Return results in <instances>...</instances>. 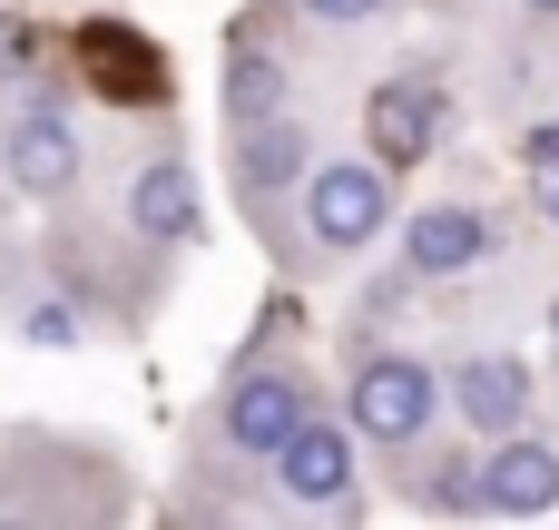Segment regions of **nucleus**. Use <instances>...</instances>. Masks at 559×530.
I'll return each instance as SVG.
<instances>
[{
  "mask_svg": "<svg viewBox=\"0 0 559 530\" xmlns=\"http://www.w3.org/2000/svg\"><path fill=\"white\" fill-rule=\"evenodd\" d=\"M491 216L481 207H423L413 226H403V256H413V275H462V266H481L491 256Z\"/></svg>",
  "mask_w": 559,
  "mask_h": 530,
  "instance_id": "obj_6",
  "label": "nucleus"
},
{
  "mask_svg": "<svg viewBox=\"0 0 559 530\" xmlns=\"http://www.w3.org/2000/svg\"><path fill=\"white\" fill-rule=\"evenodd\" d=\"M265 462H275V482H285L305 511H324V502H344V492H354V452H344V433H324V423H295Z\"/></svg>",
  "mask_w": 559,
  "mask_h": 530,
  "instance_id": "obj_3",
  "label": "nucleus"
},
{
  "mask_svg": "<svg viewBox=\"0 0 559 530\" xmlns=\"http://www.w3.org/2000/svg\"><path fill=\"white\" fill-rule=\"evenodd\" d=\"M452 403H462V423H481V433H521V413H531V374L501 354H481V364H462L452 374Z\"/></svg>",
  "mask_w": 559,
  "mask_h": 530,
  "instance_id": "obj_10",
  "label": "nucleus"
},
{
  "mask_svg": "<svg viewBox=\"0 0 559 530\" xmlns=\"http://www.w3.org/2000/svg\"><path fill=\"white\" fill-rule=\"evenodd\" d=\"M295 157H305V148H295V128L275 118V128L246 148V187H255V197H265V187H285V177H295Z\"/></svg>",
  "mask_w": 559,
  "mask_h": 530,
  "instance_id": "obj_12",
  "label": "nucleus"
},
{
  "mask_svg": "<svg viewBox=\"0 0 559 530\" xmlns=\"http://www.w3.org/2000/svg\"><path fill=\"white\" fill-rule=\"evenodd\" d=\"M432 413H442V384H432L413 354H373V364L354 374V423H364L373 443H423Z\"/></svg>",
  "mask_w": 559,
  "mask_h": 530,
  "instance_id": "obj_2",
  "label": "nucleus"
},
{
  "mask_svg": "<svg viewBox=\"0 0 559 530\" xmlns=\"http://www.w3.org/2000/svg\"><path fill=\"white\" fill-rule=\"evenodd\" d=\"M128 216H138L147 246H187L197 236V177H187V157H147L138 187H128Z\"/></svg>",
  "mask_w": 559,
  "mask_h": 530,
  "instance_id": "obj_8",
  "label": "nucleus"
},
{
  "mask_svg": "<svg viewBox=\"0 0 559 530\" xmlns=\"http://www.w3.org/2000/svg\"><path fill=\"white\" fill-rule=\"evenodd\" d=\"M521 10H540V20H559V0H521Z\"/></svg>",
  "mask_w": 559,
  "mask_h": 530,
  "instance_id": "obj_19",
  "label": "nucleus"
},
{
  "mask_svg": "<svg viewBox=\"0 0 559 530\" xmlns=\"http://www.w3.org/2000/svg\"><path fill=\"white\" fill-rule=\"evenodd\" d=\"M20 334H29V344H79L69 305H29V315H20Z\"/></svg>",
  "mask_w": 559,
  "mask_h": 530,
  "instance_id": "obj_14",
  "label": "nucleus"
},
{
  "mask_svg": "<svg viewBox=\"0 0 559 530\" xmlns=\"http://www.w3.org/2000/svg\"><path fill=\"white\" fill-rule=\"evenodd\" d=\"M295 423H305V393H295L285 374H246V384L226 393V433H236V452H275Z\"/></svg>",
  "mask_w": 559,
  "mask_h": 530,
  "instance_id": "obj_9",
  "label": "nucleus"
},
{
  "mask_svg": "<svg viewBox=\"0 0 559 530\" xmlns=\"http://www.w3.org/2000/svg\"><path fill=\"white\" fill-rule=\"evenodd\" d=\"M550 325H559V315H550Z\"/></svg>",
  "mask_w": 559,
  "mask_h": 530,
  "instance_id": "obj_20",
  "label": "nucleus"
},
{
  "mask_svg": "<svg viewBox=\"0 0 559 530\" xmlns=\"http://www.w3.org/2000/svg\"><path fill=\"white\" fill-rule=\"evenodd\" d=\"M364 138H373V167H413L432 148V89L423 79H383L373 108H364Z\"/></svg>",
  "mask_w": 559,
  "mask_h": 530,
  "instance_id": "obj_7",
  "label": "nucleus"
},
{
  "mask_svg": "<svg viewBox=\"0 0 559 530\" xmlns=\"http://www.w3.org/2000/svg\"><path fill=\"white\" fill-rule=\"evenodd\" d=\"M275 98H285V79H275V59H265V69L246 59V69H236V118H255V108L275 118Z\"/></svg>",
  "mask_w": 559,
  "mask_h": 530,
  "instance_id": "obj_13",
  "label": "nucleus"
},
{
  "mask_svg": "<svg viewBox=\"0 0 559 530\" xmlns=\"http://www.w3.org/2000/svg\"><path fill=\"white\" fill-rule=\"evenodd\" d=\"M88 69H98V89H118V98H157V49L147 39H128V30H88Z\"/></svg>",
  "mask_w": 559,
  "mask_h": 530,
  "instance_id": "obj_11",
  "label": "nucleus"
},
{
  "mask_svg": "<svg viewBox=\"0 0 559 530\" xmlns=\"http://www.w3.org/2000/svg\"><path fill=\"white\" fill-rule=\"evenodd\" d=\"M472 472H481V511H521V521L531 511H559V452L550 443H511L501 433V452L472 462Z\"/></svg>",
  "mask_w": 559,
  "mask_h": 530,
  "instance_id": "obj_4",
  "label": "nucleus"
},
{
  "mask_svg": "<svg viewBox=\"0 0 559 530\" xmlns=\"http://www.w3.org/2000/svg\"><path fill=\"white\" fill-rule=\"evenodd\" d=\"M305 10H314V20H373L383 0H305Z\"/></svg>",
  "mask_w": 559,
  "mask_h": 530,
  "instance_id": "obj_17",
  "label": "nucleus"
},
{
  "mask_svg": "<svg viewBox=\"0 0 559 530\" xmlns=\"http://www.w3.org/2000/svg\"><path fill=\"white\" fill-rule=\"evenodd\" d=\"M0 177H10L20 197H69V187H79V138L29 108V118L10 128V148H0Z\"/></svg>",
  "mask_w": 559,
  "mask_h": 530,
  "instance_id": "obj_5",
  "label": "nucleus"
},
{
  "mask_svg": "<svg viewBox=\"0 0 559 530\" xmlns=\"http://www.w3.org/2000/svg\"><path fill=\"white\" fill-rule=\"evenodd\" d=\"M29 59H39V30L29 20H0V79H20Z\"/></svg>",
  "mask_w": 559,
  "mask_h": 530,
  "instance_id": "obj_15",
  "label": "nucleus"
},
{
  "mask_svg": "<svg viewBox=\"0 0 559 530\" xmlns=\"http://www.w3.org/2000/svg\"><path fill=\"white\" fill-rule=\"evenodd\" d=\"M531 187H540V216L559 226V157H531Z\"/></svg>",
  "mask_w": 559,
  "mask_h": 530,
  "instance_id": "obj_16",
  "label": "nucleus"
},
{
  "mask_svg": "<svg viewBox=\"0 0 559 530\" xmlns=\"http://www.w3.org/2000/svg\"><path fill=\"white\" fill-rule=\"evenodd\" d=\"M531 157H559V118H550V128H531Z\"/></svg>",
  "mask_w": 559,
  "mask_h": 530,
  "instance_id": "obj_18",
  "label": "nucleus"
},
{
  "mask_svg": "<svg viewBox=\"0 0 559 530\" xmlns=\"http://www.w3.org/2000/svg\"><path fill=\"white\" fill-rule=\"evenodd\" d=\"M383 216H393V197H383V167H373V157H334V167L305 177V226H314V246L354 256V246L383 236Z\"/></svg>",
  "mask_w": 559,
  "mask_h": 530,
  "instance_id": "obj_1",
  "label": "nucleus"
}]
</instances>
